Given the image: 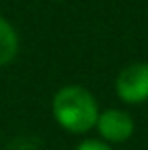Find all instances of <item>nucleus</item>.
<instances>
[{"mask_svg":"<svg viewBox=\"0 0 148 150\" xmlns=\"http://www.w3.org/2000/svg\"><path fill=\"white\" fill-rule=\"evenodd\" d=\"M55 122L69 134H87L96 128L99 103L96 96L83 85H65L51 101Z\"/></svg>","mask_w":148,"mask_h":150,"instance_id":"1","label":"nucleus"},{"mask_svg":"<svg viewBox=\"0 0 148 150\" xmlns=\"http://www.w3.org/2000/svg\"><path fill=\"white\" fill-rule=\"evenodd\" d=\"M116 96L128 105H140L148 101V63L134 61L128 63L116 77Z\"/></svg>","mask_w":148,"mask_h":150,"instance_id":"2","label":"nucleus"},{"mask_svg":"<svg viewBox=\"0 0 148 150\" xmlns=\"http://www.w3.org/2000/svg\"><path fill=\"white\" fill-rule=\"evenodd\" d=\"M96 130L99 134V140H103L112 146V144L128 142L136 132V122L130 112L120 110V108H108V110L99 112Z\"/></svg>","mask_w":148,"mask_h":150,"instance_id":"3","label":"nucleus"},{"mask_svg":"<svg viewBox=\"0 0 148 150\" xmlns=\"http://www.w3.org/2000/svg\"><path fill=\"white\" fill-rule=\"evenodd\" d=\"M18 47L21 41L14 26L4 16H0V67H6L8 63L14 61V57L18 55Z\"/></svg>","mask_w":148,"mask_h":150,"instance_id":"4","label":"nucleus"},{"mask_svg":"<svg viewBox=\"0 0 148 150\" xmlns=\"http://www.w3.org/2000/svg\"><path fill=\"white\" fill-rule=\"evenodd\" d=\"M75 150H114V148L99 138H85L75 146Z\"/></svg>","mask_w":148,"mask_h":150,"instance_id":"5","label":"nucleus"}]
</instances>
